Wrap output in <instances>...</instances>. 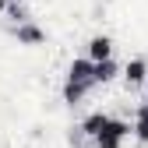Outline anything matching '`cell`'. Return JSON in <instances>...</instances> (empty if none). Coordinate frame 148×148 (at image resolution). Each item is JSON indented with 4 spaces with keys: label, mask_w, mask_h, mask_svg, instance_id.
Listing matches in <instances>:
<instances>
[{
    "label": "cell",
    "mask_w": 148,
    "mask_h": 148,
    "mask_svg": "<svg viewBox=\"0 0 148 148\" xmlns=\"http://www.w3.org/2000/svg\"><path fill=\"white\" fill-rule=\"evenodd\" d=\"M92 88H95V64L88 57H74L67 67V81H64V102L78 106Z\"/></svg>",
    "instance_id": "obj_1"
},
{
    "label": "cell",
    "mask_w": 148,
    "mask_h": 148,
    "mask_svg": "<svg viewBox=\"0 0 148 148\" xmlns=\"http://www.w3.org/2000/svg\"><path fill=\"white\" fill-rule=\"evenodd\" d=\"M123 81H127V88H141L148 81V60L145 57H131L123 64Z\"/></svg>",
    "instance_id": "obj_4"
},
{
    "label": "cell",
    "mask_w": 148,
    "mask_h": 148,
    "mask_svg": "<svg viewBox=\"0 0 148 148\" xmlns=\"http://www.w3.org/2000/svg\"><path fill=\"white\" fill-rule=\"evenodd\" d=\"M7 4H21V0H7Z\"/></svg>",
    "instance_id": "obj_10"
},
{
    "label": "cell",
    "mask_w": 148,
    "mask_h": 148,
    "mask_svg": "<svg viewBox=\"0 0 148 148\" xmlns=\"http://www.w3.org/2000/svg\"><path fill=\"white\" fill-rule=\"evenodd\" d=\"M109 120H113V116H109L106 109H95V113H88V116L81 120V134L95 141V138H99V134L106 131V127H109Z\"/></svg>",
    "instance_id": "obj_5"
},
{
    "label": "cell",
    "mask_w": 148,
    "mask_h": 148,
    "mask_svg": "<svg viewBox=\"0 0 148 148\" xmlns=\"http://www.w3.org/2000/svg\"><path fill=\"white\" fill-rule=\"evenodd\" d=\"M116 74H120L116 60H102V64H95V85H106V81H113Z\"/></svg>",
    "instance_id": "obj_8"
},
{
    "label": "cell",
    "mask_w": 148,
    "mask_h": 148,
    "mask_svg": "<svg viewBox=\"0 0 148 148\" xmlns=\"http://www.w3.org/2000/svg\"><path fill=\"white\" fill-rule=\"evenodd\" d=\"M127 134H134V127L127 123V120H120V116H113L109 127L95 138V148H123V138Z\"/></svg>",
    "instance_id": "obj_2"
},
{
    "label": "cell",
    "mask_w": 148,
    "mask_h": 148,
    "mask_svg": "<svg viewBox=\"0 0 148 148\" xmlns=\"http://www.w3.org/2000/svg\"><path fill=\"white\" fill-rule=\"evenodd\" d=\"M7 7H11V4H7V0H0V14H7Z\"/></svg>",
    "instance_id": "obj_9"
},
{
    "label": "cell",
    "mask_w": 148,
    "mask_h": 148,
    "mask_svg": "<svg viewBox=\"0 0 148 148\" xmlns=\"http://www.w3.org/2000/svg\"><path fill=\"white\" fill-rule=\"evenodd\" d=\"M85 57L92 64H102V60H113V39L109 35H92L88 46H85Z\"/></svg>",
    "instance_id": "obj_3"
},
{
    "label": "cell",
    "mask_w": 148,
    "mask_h": 148,
    "mask_svg": "<svg viewBox=\"0 0 148 148\" xmlns=\"http://www.w3.org/2000/svg\"><path fill=\"white\" fill-rule=\"evenodd\" d=\"M134 138L141 145H148V99L138 106V113H134Z\"/></svg>",
    "instance_id": "obj_7"
},
{
    "label": "cell",
    "mask_w": 148,
    "mask_h": 148,
    "mask_svg": "<svg viewBox=\"0 0 148 148\" xmlns=\"http://www.w3.org/2000/svg\"><path fill=\"white\" fill-rule=\"evenodd\" d=\"M11 32H14V39L21 42V46H39V42H46V32H42L39 25H32V21H28V25H18V28H11Z\"/></svg>",
    "instance_id": "obj_6"
}]
</instances>
